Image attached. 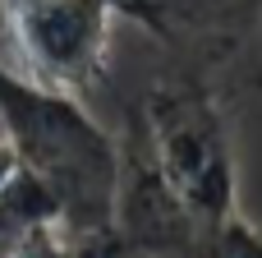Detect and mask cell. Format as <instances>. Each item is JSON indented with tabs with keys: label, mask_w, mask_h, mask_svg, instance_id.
Masks as SVG:
<instances>
[{
	"label": "cell",
	"mask_w": 262,
	"mask_h": 258,
	"mask_svg": "<svg viewBox=\"0 0 262 258\" xmlns=\"http://www.w3.org/2000/svg\"><path fill=\"white\" fill-rule=\"evenodd\" d=\"M0 138L18 166L46 185L69 231L115 240L120 138L97 125L74 92L0 65Z\"/></svg>",
	"instance_id": "1"
},
{
	"label": "cell",
	"mask_w": 262,
	"mask_h": 258,
	"mask_svg": "<svg viewBox=\"0 0 262 258\" xmlns=\"http://www.w3.org/2000/svg\"><path fill=\"white\" fill-rule=\"evenodd\" d=\"M129 125L138 129L147 157L157 162L161 180L180 194V203L203 217L221 222L235 208V143L230 120L221 111V97L207 74L175 69L147 88V97L129 111Z\"/></svg>",
	"instance_id": "2"
},
{
	"label": "cell",
	"mask_w": 262,
	"mask_h": 258,
	"mask_svg": "<svg viewBox=\"0 0 262 258\" xmlns=\"http://www.w3.org/2000/svg\"><path fill=\"white\" fill-rule=\"evenodd\" d=\"M115 18H120V0H9L5 5L18 69L74 97L106 74Z\"/></svg>",
	"instance_id": "3"
},
{
	"label": "cell",
	"mask_w": 262,
	"mask_h": 258,
	"mask_svg": "<svg viewBox=\"0 0 262 258\" xmlns=\"http://www.w3.org/2000/svg\"><path fill=\"white\" fill-rule=\"evenodd\" d=\"M120 18L157 37L180 69L207 74L258 37L262 0H120Z\"/></svg>",
	"instance_id": "4"
},
{
	"label": "cell",
	"mask_w": 262,
	"mask_h": 258,
	"mask_svg": "<svg viewBox=\"0 0 262 258\" xmlns=\"http://www.w3.org/2000/svg\"><path fill=\"white\" fill-rule=\"evenodd\" d=\"M46 222H60L55 199L46 194V185H41L37 175H28V171L18 166V175H14L9 185H0V254H5L18 235H28L32 226H46Z\"/></svg>",
	"instance_id": "5"
},
{
	"label": "cell",
	"mask_w": 262,
	"mask_h": 258,
	"mask_svg": "<svg viewBox=\"0 0 262 258\" xmlns=\"http://www.w3.org/2000/svg\"><path fill=\"white\" fill-rule=\"evenodd\" d=\"M0 258H120V245L106 235H78L64 222H46L18 235Z\"/></svg>",
	"instance_id": "6"
},
{
	"label": "cell",
	"mask_w": 262,
	"mask_h": 258,
	"mask_svg": "<svg viewBox=\"0 0 262 258\" xmlns=\"http://www.w3.org/2000/svg\"><path fill=\"white\" fill-rule=\"evenodd\" d=\"M180 258H262V231L249 217L230 212L221 222H203Z\"/></svg>",
	"instance_id": "7"
},
{
	"label": "cell",
	"mask_w": 262,
	"mask_h": 258,
	"mask_svg": "<svg viewBox=\"0 0 262 258\" xmlns=\"http://www.w3.org/2000/svg\"><path fill=\"white\" fill-rule=\"evenodd\" d=\"M14 175H18V157H14V148L0 138V185H9Z\"/></svg>",
	"instance_id": "8"
},
{
	"label": "cell",
	"mask_w": 262,
	"mask_h": 258,
	"mask_svg": "<svg viewBox=\"0 0 262 258\" xmlns=\"http://www.w3.org/2000/svg\"><path fill=\"white\" fill-rule=\"evenodd\" d=\"M0 5H9V0H0Z\"/></svg>",
	"instance_id": "9"
}]
</instances>
